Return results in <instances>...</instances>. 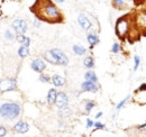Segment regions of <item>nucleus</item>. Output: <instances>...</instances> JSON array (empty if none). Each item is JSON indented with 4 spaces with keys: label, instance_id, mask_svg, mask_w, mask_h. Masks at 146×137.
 <instances>
[{
    "label": "nucleus",
    "instance_id": "obj_1",
    "mask_svg": "<svg viewBox=\"0 0 146 137\" xmlns=\"http://www.w3.org/2000/svg\"><path fill=\"white\" fill-rule=\"evenodd\" d=\"M29 10L38 21L47 24H63L65 21L63 13L53 0H35Z\"/></svg>",
    "mask_w": 146,
    "mask_h": 137
},
{
    "label": "nucleus",
    "instance_id": "obj_2",
    "mask_svg": "<svg viewBox=\"0 0 146 137\" xmlns=\"http://www.w3.org/2000/svg\"><path fill=\"white\" fill-rule=\"evenodd\" d=\"M115 33H116V36L121 42L128 41V43L131 45L135 44L136 42L141 41L142 33H141V29L136 23L134 10L120 16L116 20Z\"/></svg>",
    "mask_w": 146,
    "mask_h": 137
},
{
    "label": "nucleus",
    "instance_id": "obj_3",
    "mask_svg": "<svg viewBox=\"0 0 146 137\" xmlns=\"http://www.w3.org/2000/svg\"><path fill=\"white\" fill-rule=\"evenodd\" d=\"M21 114V107L18 102H3L0 106V117L3 119L14 120Z\"/></svg>",
    "mask_w": 146,
    "mask_h": 137
},
{
    "label": "nucleus",
    "instance_id": "obj_4",
    "mask_svg": "<svg viewBox=\"0 0 146 137\" xmlns=\"http://www.w3.org/2000/svg\"><path fill=\"white\" fill-rule=\"evenodd\" d=\"M134 15L136 23L141 29L142 37H146V9H138V10H134Z\"/></svg>",
    "mask_w": 146,
    "mask_h": 137
},
{
    "label": "nucleus",
    "instance_id": "obj_5",
    "mask_svg": "<svg viewBox=\"0 0 146 137\" xmlns=\"http://www.w3.org/2000/svg\"><path fill=\"white\" fill-rule=\"evenodd\" d=\"M16 89H17V81H16V79L5 78V79L0 80V92L1 93L15 91Z\"/></svg>",
    "mask_w": 146,
    "mask_h": 137
},
{
    "label": "nucleus",
    "instance_id": "obj_6",
    "mask_svg": "<svg viewBox=\"0 0 146 137\" xmlns=\"http://www.w3.org/2000/svg\"><path fill=\"white\" fill-rule=\"evenodd\" d=\"M11 26H13L14 31H15L17 34L25 35V33H26L27 29H28L27 23H26V20H24V19H15V20L13 21Z\"/></svg>",
    "mask_w": 146,
    "mask_h": 137
},
{
    "label": "nucleus",
    "instance_id": "obj_7",
    "mask_svg": "<svg viewBox=\"0 0 146 137\" xmlns=\"http://www.w3.org/2000/svg\"><path fill=\"white\" fill-rule=\"evenodd\" d=\"M51 51H52V53L56 56V59L58 60L60 65L65 67V65L69 64V57L66 56V54L62 51V50H60V49H52Z\"/></svg>",
    "mask_w": 146,
    "mask_h": 137
},
{
    "label": "nucleus",
    "instance_id": "obj_8",
    "mask_svg": "<svg viewBox=\"0 0 146 137\" xmlns=\"http://www.w3.org/2000/svg\"><path fill=\"white\" fill-rule=\"evenodd\" d=\"M31 68L33 71H35L37 73H43L46 68V63L42 59H35V60H33V62L31 64Z\"/></svg>",
    "mask_w": 146,
    "mask_h": 137
},
{
    "label": "nucleus",
    "instance_id": "obj_9",
    "mask_svg": "<svg viewBox=\"0 0 146 137\" xmlns=\"http://www.w3.org/2000/svg\"><path fill=\"white\" fill-rule=\"evenodd\" d=\"M13 130L17 134H25L29 130V125H28V122H26L24 120H19L18 122H16L15 126L13 127Z\"/></svg>",
    "mask_w": 146,
    "mask_h": 137
},
{
    "label": "nucleus",
    "instance_id": "obj_10",
    "mask_svg": "<svg viewBox=\"0 0 146 137\" xmlns=\"http://www.w3.org/2000/svg\"><path fill=\"white\" fill-rule=\"evenodd\" d=\"M78 23L80 25V27L84 31H89L92 27V23L89 18L87 17L84 14H80L79 17H78Z\"/></svg>",
    "mask_w": 146,
    "mask_h": 137
},
{
    "label": "nucleus",
    "instance_id": "obj_11",
    "mask_svg": "<svg viewBox=\"0 0 146 137\" xmlns=\"http://www.w3.org/2000/svg\"><path fill=\"white\" fill-rule=\"evenodd\" d=\"M55 104L58 108L68 107V104H69V97H68V94L64 93V92H58L57 97H56V100H55Z\"/></svg>",
    "mask_w": 146,
    "mask_h": 137
},
{
    "label": "nucleus",
    "instance_id": "obj_12",
    "mask_svg": "<svg viewBox=\"0 0 146 137\" xmlns=\"http://www.w3.org/2000/svg\"><path fill=\"white\" fill-rule=\"evenodd\" d=\"M81 90L84 92H97L99 90V86H97V83L91 82V81H84L81 83Z\"/></svg>",
    "mask_w": 146,
    "mask_h": 137
},
{
    "label": "nucleus",
    "instance_id": "obj_13",
    "mask_svg": "<svg viewBox=\"0 0 146 137\" xmlns=\"http://www.w3.org/2000/svg\"><path fill=\"white\" fill-rule=\"evenodd\" d=\"M43 59H44L46 62H48L50 64H52V65H60L58 60L56 59V56H55L54 54L52 53V51H51V50H48V51H46L45 53H44Z\"/></svg>",
    "mask_w": 146,
    "mask_h": 137
},
{
    "label": "nucleus",
    "instance_id": "obj_14",
    "mask_svg": "<svg viewBox=\"0 0 146 137\" xmlns=\"http://www.w3.org/2000/svg\"><path fill=\"white\" fill-rule=\"evenodd\" d=\"M87 41H88V43L90 45V50H92L97 44H99V37L94 33H90V34L87 35Z\"/></svg>",
    "mask_w": 146,
    "mask_h": 137
},
{
    "label": "nucleus",
    "instance_id": "obj_15",
    "mask_svg": "<svg viewBox=\"0 0 146 137\" xmlns=\"http://www.w3.org/2000/svg\"><path fill=\"white\" fill-rule=\"evenodd\" d=\"M51 81H52V83L54 84V86H57V88L64 86V84H65V79H64L63 76L58 75V74H54V75L52 76Z\"/></svg>",
    "mask_w": 146,
    "mask_h": 137
},
{
    "label": "nucleus",
    "instance_id": "obj_16",
    "mask_svg": "<svg viewBox=\"0 0 146 137\" xmlns=\"http://www.w3.org/2000/svg\"><path fill=\"white\" fill-rule=\"evenodd\" d=\"M57 90L55 88H52L48 90L47 92V103L48 104H54L55 100H56V97H57Z\"/></svg>",
    "mask_w": 146,
    "mask_h": 137
},
{
    "label": "nucleus",
    "instance_id": "obj_17",
    "mask_svg": "<svg viewBox=\"0 0 146 137\" xmlns=\"http://www.w3.org/2000/svg\"><path fill=\"white\" fill-rule=\"evenodd\" d=\"M16 41H17L18 43H20L21 45L27 46V47H29V45H31V38L27 37V36H25L24 34L16 35Z\"/></svg>",
    "mask_w": 146,
    "mask_h": 137
},
{
    "label": "nucleus",
    "instance_id": "obj_18",
    "mask_svg": "<svg viewBox=\"0 0 146 137\" xmlns=\"http://www.w3.org/2000/svg\"><path fill=\"white\" fill-rule=\"evenodd\" d=\"M71 115H72V110L69 107H63V108H60L58 110V116L62 118H68Z\"/></svg>",
    "mask_w": 146,
    "mask_h": 137
},
{
    "label": "nucleus",
    "instance_id": "obj_19",
    "mask_svg": "<svg viewBox=\"0 0 146 137\" xmlns=\"http://www.w3.org/2000/svg\"><path fill=\"white\" fill-rule=\"evenodd\" d=\"M84 79H86V81H91V82H94V83L98 82L97 74H96L93 71H88V72H86V73H84Z\"/></svg>",
    "mask_w": 146,
    "mask_h": 137
},
{
    "label": "nucleus",
    "instance_id": "obj_20",
    "mask_svg": "<svg viewBox=\"0 0 146 137\" xmlns=\"http://www.w3.org/2000/svg\"><path fill=\"white\" fill-rule=\"evenodd\" d=\"M111 2H112V7L118 10H124L127 7L124 0H111Z\"/></svg>",
    "mask_w": 146,
    "mask_h": 137
},
{
    "label": "nucleus",
    "instance_id": "obj_21",
    "mask_svg": "<svg viewBox=\"0 0 146 137\" xmlns=\"http://www.w3.org/2000/svg\"><path fill=\"white\" fill-rule=\"evenodd\" d=\"M18 56L19 57H21V59H25V57H27L28 55H29V47H27V46H24V45H20V47L18 49Z\"/></svg>",
    "mask_w": 146,
    "mask_h": 137
},
{
    "label": "nucleus",
    "instance_id": "obj_22",
    "mask_svg": "<svg viewBox=\"0 0 146 137\" xmlns=\"http://www.w3.org/2000/svg\"><path fill=\"white\" fill-rule=\"evenodd\" d=\"M72 50H73V52H74L76 55H79V56L84 55V54L87 53V49L83 47V46H81V45H73Z\"/></svg>",
    "mask_w": 146,
    "mask_h": 137
},
{
    "label": "nucleus",
    "instance_id": "obj_23",
    "mask_svg": "<svg viewBox=\"0 0 146 137\" xmlns=\"http://www.w3.org/2000/svg\"><path fill=\"white\" fill-rule=\"evenodd\" d=\"M83 64H84L86 68H92L94 67V60H93V57L92 56H87L84 59V61H83Z\"/></svg>",
    "mask_w": 146,
    "mask_h": 137
},
{
    "label": "nucleus",
    "instance_id": "obj_24",
    "mask_svg": "<svg viewBox=\"0 0 146 137\" xmlns=\"http://www.w3.org/2000/svg\"><path fill=\"white\" fill-rule=\"evenodd\" d=\"M96 107V102L94 101H92V100H88L87 102H86V106H84V109H86V111L89 114L90 111H91L92 109Z\"/></svg>",
    "mask_w": 146,
    "mask_h": 137
},
{
    "label": "nucleus",
    "instance_id": "obj_25",
    "mask_svg": "<svg viewBox=\"0 0 146 137\" xmlns=\"http://www.w3.org/2000/svg\"><path fill=\"white\" fill-rule=\"evenodd\" d=\"M51 76L48 75V74H44V73H40L39 74V81L40 82H43V83H48L50 81H51Z\"/></svg>",
    "mask_w": 146,
    "mask_h": 137
},
{
    "label": "nucleus",
    "instance_id": "obj_26",
    "mask_svg": "<svg viewBox=\"0 0 146 137\" xmlns=\"http://www.w3.org/2000/svg\"><path fill=\"white\" fill-rule=\"evenodd\" d=\"M120 50H123V47H121V45H119L118 43H113L112 44V47H111V52L113 53V54H117V53H119Z\"/></svg>",
    "mask_w": 146,
    "mask_h": 137
},
{
    "label": "nucleus",
    "instance_id": "obj_27",
    "mask_svg": "<svg viewBox=\"0 0 146 137\" xmlns=\"http://www.w3.org/2000/svg\"><path fill=\"white\" fill-rule=\"evenodd\" d=\"M5 37H6L8 41H14V39H16V36L13 34L9 29H7V31L5 32Z\"/></svg>",
    "mask_w": 146,
    "mask_h": 137
},
{
    "label": "nucleus",
    "instance_id": "obj_28",
    "mask_svg": "<svg viewBox=\"0 0 146 137\" xmlns=\"http://www.w3.org/2000/svg\"><path fill=\"white\" fill-rule=\"evenodd\" d=\"M139 64H141V59L138 55H135L134 56V71H136L138 68Z\"/></svg>",
    "mask_w": 146,
    "mask_h": 137
},
{
    "label": "nucleus",
    "instance_id": "obj_29",
    "mask_svg": "<svg viewBox=\"0 0 146 137\" xmlns=\"http://www.w3.org/2000/svg\"><path fill=\"white\" fill-rule=\"evenodd\" d=\"M128 99H129V96H127V97H126V98H125L124 100H121L120 102H119L118 104H117V106H116V110H120V109H121V108H123V107L125 106V103L127 102Z\"/></svg>",
    "mask_w": 146,
    "mask_h": 137
},
{
    "label": "nucleus",
    "instance_id": "obj_30",
    "mask_svg": "<svg viewBox=\"0 0 146 137\" xmlns=\"http://www.w3.org/2000/svg\"><path fill=\"white\" fill-rule=\"evenodd\" d=\"M93 126L96 127V129H105V128H106L105 124H102V122H100V121H96V122L93 124Z\"/></svg>",
    "mask_w": 146,
    "mask_h": 137
},
{
    "label": "nucleus",
    "instance_id": "obj_31",
    "mask_svg": "<svg viewBox=\"0 0 146 137\" xmlns=\"http://www.w3.org/2000/svg\"><path fill=\"white\" fill-rule=\"evenodd\" d=\"M146 0H133V3L135 7H143Z\"/></svg>",
    "mask_w": 146,
    "mask_h": 137
},
{
    "label": "nucleus",
    "instance_id": "obj_32",
    "mask_svg": "<svg viewBox=\"0 0 146 137\" xmlns=\"http://www.w3.org/2000/svg\"><path fill=\"white\" fill-rule=\"evenodd\" d=\"M7 135V128L3 126H0V137H5Z\"/></svg>",
    "mask_w": 146,
    "mask_h": 137
},
{
    "label": "nucleus",
    "instance_id": "obj_33",
    "mask_svg": "<svg viewBox=\"0 0 146 137\" xmlns=\"http://www.w3.org/2000/svg\"><path fill=\"white\" fill-rule=\"evenodd\" d=\"M93 121H92L91 119H87V128H91V127H93Z\"/></svg>",
    "mask_w": 146,
    "mask_h": 137
},
{
    "label": "nucleus",
    "instance_id": "obj_34",
    "mask_svg": "<svg viewBox=\"0 0 146 137\" xmlns=\"http://www.w3.org/2000/svg\"><path fill=\"white\" fill-rule=\"evenodd\" d=\"M144 128H146V121L144 124H142V125H138V126H136V129H138V130H143Z\"/></svg>",
    "mask_w": 146,
    "mask_h": 137
},
{
    "label": "nucleus",
    "instance_id": "obj_35",
    "mask_svg": "<svg viewBox=\"0 0 146 137\" xmlns=\"http://www.w3.org/2000/svg\"><path fill=\"white\" fill-rule=\"evenodd\" d=\"M102 116V112H98L97 115H96V119H98V118H100Z\"/></svg>",
    "mask_w": 146,
    "mask_h": 137
},
{
    "label": "nucleus",
    "instance_id": "obj_36",
    "mask_svg": "<svg viewBox=\"0 0 146 137\" xmlns=\"http://www.w3.org/2000/svg\"><path fill=\"white\" fill-rule=\"evenodd\" d=\"M65 0H54V2H57V3H62V2H64Z\"/></svg>",
    "mask_w": 146,
    "mask_h": 137
},
{
    "label": "nucleus",
    "instance_id": "obj_37",
    "mask_svg": "<svg viewBox=\"0 0 146 137\" xmlns=\"http://www.w3.org/2000/svg\"><path fill=\"white\" fill-rule=\"evenodd\" d=\"M34 25H35L36 27H39V25H40V24H39L38 21H34Z\"/></svg>",
    "mask_w": 146,
    "mask_h": 137
},
{
    "label": "nucleus",
    "instance_id": "obj_38",
    "mask_svg": "<svg viewBox=\"0 0 146 137\" xmlns=\"http://www.w3.org/2000/svg\"><path fill=\"white\" fill-rule=\"evenodd\" d=\"M142 8H143V9H146V1H145V3L143 5V7H142Z\"/></svg>",
    "mask_w": 146,
    "mask_h": 137
},
{
    "label": "nucleus",
    "instance_id": "obj_39",
    "mask_svg": "<svg viewBox=\"0 0 146 137\" xmlns=\"http://www.w3.org/2000/svg\"><path fill=\"white\" fill-rule=\"evenodd\" d=\"M0 60H1V54H0Z\"/></svg>",
    "mask_w": 146,
    "mask_h": 137
}]
</instances>
